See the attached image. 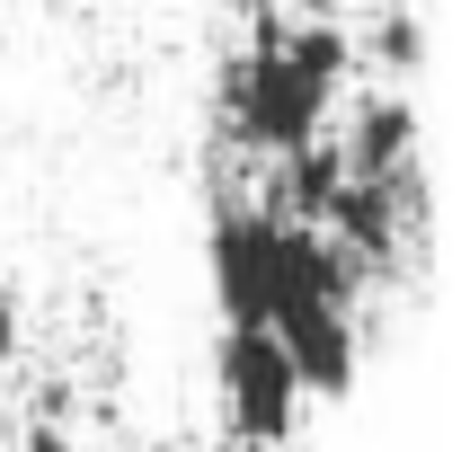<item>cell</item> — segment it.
<instances>
[{"label":"cell","mask_w":461,"mask_h":452,"mask_svg":"<svg viewBox=\"0 0 461 452\" xmlns=\"http://www.w3.org/2000/svg\"><path fill=\"white\" fill-rule=\"evenodd\" d=\"M267 329H276V346L293 355L302 399H346V391H355L364 329H355V302H346V293H276Z\"/></svg>","instance_id":"cell-3"},{"label":"cell","mask_w":461,"mask_h":452,"mask_svg":"<svg viewBox=\"0 0 461 452\" xmlns=\"http://www.w3.org/2000/svg\"><path fill=\"white\" fill-rule=\"evenodd\" d=\"M417 142H426L417 98H400V89H364V98H355V115H346L338 160H346V177H391V169H408V160H417Z\"/></svg>","instance_id":"cell-5"},{"label":"cell","mask_w":461,"mask_h":452,"mask_svg":"<svg viewBox=\"0 0 461 452\" xmlns=\"http://www.w3.org/2000/svg\"><path fill=\"white\" fill-rule=\"evenodd\" d=\"M18 452H80V435H71V417H62V391L18 426Z\"/></svg>","instance_id":"cell-8"},{"label":"cell","mask_w":461,"mask_h":452,"mask_svg":"<svg viewBox=\"0 0 461 452\" xmlns=\"http://www.w3.org/2000/svg\"><path fill=\"white\" fill-rule=\"evenodd\" d=\"M355 36L346 18H293V9H267L249 18V45L222 62L213 80V124L249 151H293L311 133H329V107L355 80Z\"/></svg>","instance_id":"cell-1"},{"label":"cell","mask_w":461,"mask_h":452,"mask_svg":"<svg viewBox=\"0 0 461 452\" xmlns=\"http://www.w3.org/2000/svg\"><path fill=\"white\" fill-rule=\"evenodd\" d=\"M204 267H213V302H222L230 329H267V302H276V213L267 204H213Z\"/></svg>","instance_id":"cell-4"},{"label":"cell","mask_w":461,"mask_h":452,"mask_svg":"<svg viewBox=\"0 0 461 452\" xmlns=\"http://www.w3.org/2000/svg\"><path fill=\"white\" fill-rule=\"evenodd\" d=\"M293 18H346V0H285Z\"/></svg>","instance_id":"cell-10"},{"label":"cell","mask_w":461,"mask_h":452,"mask_svg":"<svg viewBox=\"0 0 461 452\" xmlns=\"http://www.w3.org/2000/svg\"><path fill=\"white\" fill-rule=\"evenodd\" d=\"M338 142L329 133H311V142H293V151H267V213L276 222H320L329 213V195H338Z\"/></svg>","instance_id":"cell-6"},{"label":"cell","mask_w":461,"mask_h":452,"mask_svg":"<svg viewBox=\"0 0 461 452\" xmlns=\"http://www.w3.org/2000/svg\"><path fill=\"white\" fill-rule=\"evenodd\" d=\"M18 338H27V320H18V302H9V293H0V373H9V364H18Z\"/></svg>","instance_id":"cell-9"},{"label":"cell","mask_w":461,"mask_h":452,"mask_svg":"<svg viewBox=\"0 0 461 452\" xmlns=\"http://www.w3.org/2000/svg\"><path fill=\"white\" fill-rule=\"evenodd\" d=\"M230 18H267V9H285V0H222Z\"/></svg>","instance_id":"cell-11"},{"label":"cell","mask_w":461,"mask_h":452,"mask_svg":"<svg viewBox=\"0 0 461 452\" xmlns=\"http://www.w3.org/2000/svg\"><path fill=\"white\" fill-rule=\"evenodd\" d=\"M213 408H222V435L240 452H285L302 435V382H293V355L276 346V329H230L222 320Z\"/></svg>","instance_id":"cell-2"},{"label":"cell","mask_w":461,"mask_h":452,"mask_svg":"<svg viewBox=\"0 0 461 452\" xmlns=\"http://www.w3.org/2000/svg\"><path fill=\"white\" fill-rule=\"evenodd\" d=\"M355 62H373V71H391V80H417L426 71V18L417 9H373V27L355 36Z\"/></svg>","instance_id":"cell-7"}]
</instances>
